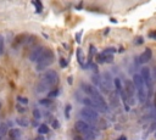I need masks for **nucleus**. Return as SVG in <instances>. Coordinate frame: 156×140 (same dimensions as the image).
Segmentation results:
<instances>
[{"instance_id": "1", "label": "nucleus", "mask_w": 156, "mask_h": 140, "mask_svg": "<svg viewBox=\"0 0 156 140\" xmlns=\"http://www.w3.org/2000/svg\"><path fill=\"white\" fill-rule=\"evenodd\" d=\"M81 87H82V90L84 92V94L95 102V105L98 106V112H101V114H105V112H107V104L104 100V98L100 94V92L94 86L88 84V83H82Z\"/></svg>"}, {"instance_id": "2", "label": "nucleus", "mask_w": 156, "mask_h": 140, "mask_svg": "<svg viewBox=\"0 0 156 140\" xmlns=\"http://www.w3.org/2000/svg\"><path fill=\"white\" fill-rule=\"evenodd\" d=\"M132 82H133L134 87H135V92H137L139 102L144 104L148 100V89H146V86H145V83H144L142 76L139 73H134Z\"/></svg>"}, {"instance_id": "3", "label": "nucleus", "mask_w": 156, "mask_h": 140, "mask_svg": "<svg viewBox=\"0 0 156 140\" xmlns=\"http://www.w3.org/2000/svg\"><path fill=\"white\" fill-rule=\"evenodd\" d=\"M75 128L79 133V135H82L85 140H94L97 138V130H95V128L89 126L84 121H77L75 123Z\"/></svg>"}, {"instance_id": "4", "label": "nucleus", "mask_w": 156, "mask_h": 140, "mask_svg": "<svg viewBox=\"0 0 156 140\" xmlns=\"http://www.w3.org/2000/svg\"><path fill=\"white\" fill-rule=\"evenodd\" d=\"M79 115L81 117L83 118V121L85 123H88L89 126L94 127L98 124L99 122V116H98V112L91 110V108H88V107H83L81 111H79Z\"/></svg>"}, {"instance_id": "5", "label": "nucleus", "mask_w": 156, "mask_h": 140, "mask_svg": "<svg viewBox=\"0 0 156 140\" xmlns=\"http://www.w3.org/2000/svg\"><path fill=\"white\" fill-rule=\"evenodd\" d=\"M55 60V55L53 52V50L50 49H45V51L43 52V55L40 56V59L37 62V71H44L46 67H49Z\"/></svg>"}, {"instance_id": "6", "label": "nucleus", "mask_w": 156, "mask_h": 140, "mask_svg": "<svg viewBox=\"0 0 156 140\" xmlns=\"http://www.w3.org/2000/svg\"><path fill=\"white\" fill-rule=\"evenodd\" d=\"M145 83L146 86V89H148V99L150 98L151 95V92H152V86H154V79H152V76H151V70L149 67H142V71L139 73Z\"/></svg>"}, {"instance_id": "7", "label": "nucleus", "mask_w": 156, "mask_h": 140, "mask_svg": "<svg viewBox=\"0 0 156 140\" xmlns=\"http://www.w3.org/2000/svg\"><path fill=\"white\" fill-rule=\"evenodd\" d=\"M124 94H126V100H127V104L128 105H134L135 104V99H134V95H135V87L132 80H126L124 83Z\"/></svg>"}, {"instance_id": "8", "label": "nucleus", "mask_w": 156, "mask_h": 140, "mask_svg": "<svg viewBox=\"0 0 156 140\" xmlns=\"http://www.w3.org/2000/svg\"><path fill=\"white\" fill-rule=\"evenodd\" d=\"M42 80L46 84V86H48L49 88H51V87L56 86V83H57V80H59V76H57L56 71H54V70H49V71H46V72L43 74Z\"/></svg>"}, {"instance_id": "9", "label": "nucleus", "mask_w": 156, "mask_h": 140, "mask_svg": "<svg viewBox=\"0 0 156 140\" xmlns=\"http://www.w3.org/2000/svg\"><path fill=\"white\" fill-rule=\"evenodd\" d=\"M45 49L46 48H44L42 45L36 46L32 51H30V54H29V60L32 61V62H38V60L40 59V56L43 55V52L45 51Z\"/></svg>"}, {"instance_id": "10", "label": "nucleus", "mask_w": 156, "mask_h": 140, "mask_svg": "<svg viewBox=\"0 0 156 140\" xmlns=\"http://www.w3.org/2000/svg\"><path fill=\"white\" fill-rule=\"evenodd\" d=\"M91 80H93V83H94V87L97 89H101L104 93H109V89L105 87V84L103 82V78H101V76L99 73H94V74H93L91 76Z\"/></svg>"}, {"instance_id": "11", "label": "nucleus", "mask_w": 156, "mask_h": 140, "mask_svg": "<svg viewBox=\"0 0 156 140\" xmlns=\"http://www.w3.org/2000/svg\"><path fill=\"white\" fill-rule=\"evenodd\" d=\"M151 58H152V51H151V49H149V48H146L140 55H139V58H138V62L140 64V65H146L150 60H151Z\"/></svg>"}, {"instance_id": "12", "label": "nucleus", "mask_w": 156, "mask_h": 140, "mask_svg": "<svg viewBox=\"0 0 156 140\" xmlns=\"http://www.w3.org/2000/svg\"><path fill=\"white\" fill-rule=\"evenodd\" d=\"M113 86H115V89H116L117 95H121L123 93V90H124V87H123V84H122V82H121L119 78H115L113 79Z\"/></svg>"}, {"instance_id": "13", "label": "nucleus", "mask_w": 156, "mask_h": 140, "mask_svg": "<svg viewBox=\"0 0 156 140\" xmlns=\"http://www.w3.org/2000/svg\"><path fill=\"white\" fill-rule=\"evenodd\" d=\"M21 135H22V133L17 128H12V129L9 130V136H10L11 140H18L21 138Z\"/></svg>"}, {"instance_id": "14", "label": "nucleus", "mask_w": 156, "mask_h": 140, "mask_svg": "<svg viewBox=\"0 0 156 140\" xmlns=\"http://www.w3.org/2000/svg\"><path fill=\"white\" fill-rule=\"evenodd\" d=\"M48 89H49V87L46 86V84L40 79L39 80V83L37 84V93H45V92H48Z\"/></svg>"}, {"instance_id": "15", "label": "nucleus", "mask_w": 156, "mask_h": 140, "mask_svg": "<svg viewBox=\"0 0 156 140\" xmlns=\"http://www.w3.org/2000/svg\"><path fill=\"white\" fill-rule=\"evenodd\" d=\"M77 60H78V62H79L82 66H84V62H85V55H84V52H83V50H82L81 48L77 49Z\"/></svg>"}, {"instance_id": "16", "label": "nucleus", "mask_w": 156, "mask_h": 140, "mask_svg": "<svg viewBox=\"0 0 156 140\" xmlns=\"http://www.w3.org/2000/svg\"><path fill=\"white\" fill-rule=\"evenodd\" d=\"M16 123H17L20 127H28L29 121H28L26 117H17V118H16Z\"/></svg>"}, {"instance_id": "17", "label": "nucleus", "mask_w": 156, "mask_h": 140, "mask_svg": "<svg viewBox=\"0 0 156 140\" xmlns=\"http://www.w3.org/2000/svg\"><path fill=\"white\" fill-rule=\"evenodd\" d=\"M38 133L39 135H44V134H48L49 133V127L46 124H40L38 127Z\"/></svg>"}, {"instance_id": "18", "label": "nucleus", "mask_w": 156, "mask_h": 140, "mask_svg": "<svg viewBox=\"0 0 156 140\" xmlns=\"http://www.w3.org/2000/svg\"><path fill=\"white\" fill-rule=\"evenodd\" d=\"M6 133H9L8 132V124L6 123H2V124H0V136L5 135Z\"/></svg>"}, {"instance_id": "19", "label": "nucleus", "mask_w": 156, "mask_h": 140, "mask_svg": "<svg viewBox=\"0 0 156 140\" xmlns=\"http://www.w3.org/2000/svg\"><path fill=\"white\" fill-rule=\"evenodd\" d=\"M39 104L43 105V106H50L53 104V100L49 99V98H45V99H40L39 100Z\"/></svg>"}, {"instance_id": "20", "label": "nucleus", "mask_w": 156, "mask_h": 140, "mask_svg": "<svg viewBox=\"0 0 156 140\" xmlns=\"http://www.w3.org/2000/svg\"><path fill=\"white\" fill-rule=\"evenodd\" d=\"M33 117L36 121H39L42 118V112L39 111V108H34L33 110Z\"/></svg>"}, {"instance_id": "21", "label": "nucleus", "mask_w": 156, "mask_h": 140, "mask_svg": "<svg viewBox=\"0 0 156 140\" xmlns=\"http://www.w3.org/2000/svg\"><path fill=\"white\" fill-rule=\"evenodd\" d=\"M59 95V89H53V90H50L49 93H48V98L49 99H54V98H56Z\"/></svg>"}, {"instance_id": "22", "label": "nucleus", "mask_w": 156, "mask_h": 140, "mask_svg": "<svg viewBox=\"0 0 156 140\" xmlns=\"http://www.w3.org/2000/svg\"><path fill=\"white\" fill-rule=\"evenodd\" d=\"M4 46H5V43H4V38L3 36L0 34V55L4 52Z\"/></svg>"}, {"instance_id": "23", "label": "nucleus", "mask_w": 156, "mask_h": 140, "mask_svg": "<svg viewBox=\"0 0 156 140\" xmlns=\"http://www.w3.org/2000/svg\"><path fill=\"white\" fill-rule=\"evenodd\" d=\"M17 101L20 104H23V105H27L28 104V99L24 98V96H17Z\"/></svg>"}, {"instance_id": "24", "label": "nucleus", "mask_w": 156, "mask_h": 140, "mask_svg": "<svg viewBox=\"0 0 156 140\" xmlns=\"http://www.w3.org/2000/svg\"><path fill=\"white\" fill-rule=\"evenodd\" d=\"M71 108H72V107H71V105H67V106H66V108H65V117H66L67 120L70 118V112H71Z\"/></svg>"}, {"instance_id": "25", "label": "nucleus", "mask_w": 156, "mask_h": 140, "mask_svg": "<svg viewBox=\"0 0 156 140\" xmlns=\"http://www.w3.org/2000/svg\"><path fill=\"white\" fill-rule=\"evenodd\" d=\"M33 5L37 8V11L38 12H40L42 10H43V6H42V3H39V2H33Z\"/></svg>"}, {"instance_id": "26", "label": "nucleus", "mask_w": 156, "mask_h": 140, "mask_svg": "<svg viewBox=\"0 0 156 140\" xmlns=\"http://www.w3.org/2000/svg\"><path fill=\"white\" fill-rule=\"evenodd\" d=\"M51 126H53L54 129H57V128H60V122H59L57 120H54L53 123H51Z\"/></svg>"}, {"instance_id": "27", "label": "nucleus", "mask_w": 156, "mask_h": 140, "mask_svg": "<svg viewBox=\"0 0 156 140\" xmlns=\"http://www.w3.org/2000/svg\"><path fill=\"white\" fill-rule=\"evenodd\" d=\"M151 76H152V79L156 80V66L154 67V70L151 71Z\"/></svg>"}, {"instance_id": "28", "label": "nucleus", "mask_w": 156, "mask_h": 140, "mask_svg": "<svg viewBox=\"0 0 156 140\" xmlns=\"http://www.w3.org/2000/svg\"><path fill=\"white\" fill-rule=\"evenodd\" d=\"M60 65H61V67H66L67 66V62L65 61V59H61L60 60Z\"/></svg>"}, {"instance_id": "29", "label": "nucleus", "mask_w": 156, "mask_h": 140, "mask_svg": "<svg viewBox=\"0 0 156 140\" xmlns=\"http://www.w3.org/2000/svg\"><path fill=\"white\" fill-rule=\"evenodd\" d=\"M26 110H27L26 107H22V106H20V105L17 106V111H18V112H26Z\"/></svg>"}, {"instance_id": "30", "label": "nucleus", "mask_w": 156, "mask_h": 140, "mask_svg": "<svg viewBox=\"0 0 156 140\" xmlns=\"http://www.w3.org/2000/svg\"><path fill=\"white\" fill-rule=\"evenodd\" d=\"M149 37L152 38V39H156V32H150L149 33Z\"/></svg>"}, {"instance_id": "31", "label": "nucleus", "mask_w": 156, "mask_h": 140, "mask_svg": "<svg viewBox=\"0 0 156 140\" xmlns=\"http://www.w3.org/2000/svg\"><path fill=\"white\" fill-rule=\"evenodd\" d=\"M73 140H85V139H84L82 135H76V136L73 138Z\"/></svg>"}, {"instance_id": "32", "label": "nucleus", "mask_w": 156, "mask_h": 140, "mask_svg": "<svg viewBox=\"0 0 156 140\" xmlns=\"http://www.w3.org/2000/svg\"><path fill=\"white\" fill-rule=\"evenodd\" d=\"M34 140H45V138H44L43 135H38V136H37Z\"/></svg>"}, {"instance_id": "33", "label": "nucleus", "mask_w": 156, "mask_h": 140, "mask_svg": "<svg viewBox=\"0 0 156 140\" xmlns=\"http://www.w3.org/2000/svg\"><path fill=\"white\" fill-rule=\"evenodd\" d=\"M154 106L156 108V89H155V93H154Z\"/></svg>"}, {"instance_id": "34", "label": "nucleus", "mask_w": 156, "mask_h": 140, "mask_svg": "<svg viewBox=\"0 0 156 140\" xmlns=\"http://www.w3.org/2000/svg\"><path fill=\"white\" fill-rule=\"evenodd\" d=\"M81 36H82V33H79V34H77V36H76V40H77L78 43L81 42Z\"/></svg>"}, {"instance_id": "35", "label": "nucleus", "mask_w": 156, "mask_h": 140, "mask_svg": "<svg viewBox=\"0 0 156 140\" xmlns=\"http://www.w3.org/2000/svg\"><path fill=\"white\" fill-rule=\"evenodd\" d=\"M118 140H127V139H126V136H121Z\"/></svg>"}, {"instance_id": "36", "label": "nucleus", "mask_w": 156, "mask_h": 140, "mask_svg": "<svg viewBox=\"0 0 156 140\" xmlns=\"http://www.w3.org/2000/svg\"><path fill=\"white\" fill-rule=\"evenodd\" d=\"M0 106H2V104H0Z\"/></svg>"}]
</instances>
